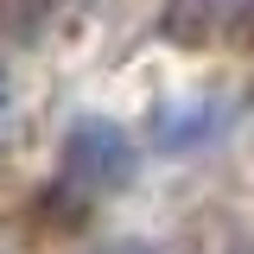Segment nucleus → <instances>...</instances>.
I'll return each mask as SVG.
<instances>
[{"label":"nucleus","mask_w":254,"mask_h":254,"mask_svg":"<svg viewBox=\"0 0 254 254\" xmlns=\"http://www.w3.org/2000/svg\"><path fill=\"white\" fill-rule=\"evenodd\" d=\"M133 165H140V153H133V140H127V127L102 121V115H89V121L70 127V140H64V178L83 190H121L127 178H133Z\"/></svg>","instance_id":"nucleus-1"},{"label":"nucleus","mask_w":254,"mask_h":254,"mask_svg":"<svg viewBox=\"0 0 254 254\" xmlns=\"http://www.w3.org/2000/svg\"><path fill=\"white\" fill-rule=\"evenodd\" d=\"M222 127H229V95H185V102L153 108L146 140H153V153L178 159V153H197V146L222 140Z\"/></svg>","instance_id":"nucleus-2"},{"label":"nucleus","mask_w":254,"mask_h":254,"mask_svg":"<svg viewBox=\"0 0 254 254\" xmlns=\"http://www.w3.org/2000/svg\"><path fill=\"white\" fill-rule=\"evenodd\" d=\"M0 108H6V76H0Z\"/></svg>","instance_id":"nucleus-3"},{"label":"nucleus","mask_w":254,"mask_h":254,"mask_svg":"<svg viewBox=\"0 0 254 254\" xmlns=\"http://www.w3.org/2000/svg\"><path fill=\"white\" fill-rule=\"evenodd\" d=\"M108 254H133V248H108Z\"/></svg>","instance_id":"nucleus-4"}]
</instances>
